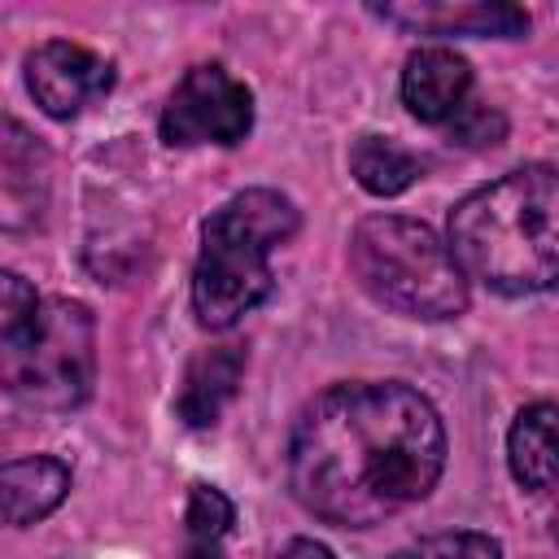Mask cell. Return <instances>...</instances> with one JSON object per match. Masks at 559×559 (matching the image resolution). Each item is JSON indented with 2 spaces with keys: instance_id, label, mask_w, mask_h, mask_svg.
Wrapping results in <instances>:
<instances>
[{
  "instance_id": "obj_1",
  "label": "cell",
  "mask_w": 559,
  "mask_h": 559,
  "mask_svg": "<svg viewBox=\"0 0 559 559\" xmlns=\"http://www.w3.org/2000/svg\"><path fill=\"white\" fill-rule=\"evenodd\" d=\"M441 467V415L402 380L332 384L301 406L288 432V489L336 528H371L406 511L432 493Z\"/></svg>"
},
{
  "instance_id": "obj_2",
  "label": "cell",
  "mask_w": 559,
  "mask_h": 559,
  "mask_svg": "<svg viewBox=\"0 0 559 559\" xmlns=\"http://www.w3.org/2000/svg\"><path fill=\"white\" fill-rule=\"evenodd\" d=\"M450 249L493 293L559 288V166H520L467 192L450 210Z\"/></svg>"
},
{
  "instance_id": "obj_3",
  "label": "cell",
  "mask_w": 559,
  "mask_h": 559,
  "mask_svg": "<svg viewBox=\"0 0 559 559\" xmlns=\"http://www.w3.org/2000/svg\"><path fill=\"white\" fill-rule=\"evenodd\" d=\"M301 227L297 205L275 188H245L223 201L201 227V253L192 266V310L205 328L227 332L275 288L271 249Z\"/></svg>"
},
{
  "instance_id": "obj_4",
  "label": "cell",
  "mask_w": 559,
  "mask_h": 559,
  "mask_svg": "<svg viewBox=\"0 0 559 559\" xmlns=\"http://www.w3.org/2000/svg\"><path fill=\"white\" fill-rule=\"evenodd\" d=\"M349 271L376 306L424 323L459 319L472 297L450 240L406 214L362 218L349 236Z\"/></svg>"
},
{
  "instance_id": "obj_5",
  "label": "cell",
  "mask_w": 559,
  "mask_h": 559,
  "mask_svg": "<svg viewBox=\"0 0 559 559\" xmlns=\"http://www.w3.org/2000/svg\"><path fill=\"white\" fill-rule=\"evenodd\" d=\"M0 376L35 411H74L96 376V323L83 301L52 297L17 332L0 336Z\"/></svg>"
},
{
  "instance_id": "obj_6",
  "label": "cell",
  "mask_w": 559,
  "mask_h": 559,
  "mask_svg": "<svg viewBox=\"0 0 559 559\" xmlns=\"http://www.w3.org/2000/svg\"><path fill=\"white\" fill-rule=\"evenodd\" d=\"M253 127V92L231 74L223 70L218 61H205V66H192L166 109H162V140L166 144H240Z\"/></svg>"
},
{
  "instance_id": "obj_7",
  "label": "cell",
  "mask_w": 559,
  "mask_h": 559,
  "mask_svg": "<svg viewBox=\"0 0 559 559\" xmlns=\"http://www.w3.org/2000/svg\"><path fill=\"white\" fill-rule=\"evenodd\" d=\"M367 9L411 35H476V39H520L528 35V13L515 0H367Z\"/></svg>"
},
{
  "instance_id": "obj_8",
  "label": "cell",
  "mask_w": 559,
  "mask_h": 559,
  "mask_svg": "<svg viewBox=\"0 0 559 559\" xmlns=\"http://www.w3.org/2000/svg\"><path fill=\"white\" fill-rule=\"evenodd\" d=\"M26 87L48 118H74L114 87V66L70 39H48L26 57Z\"/></svg>"
},
{
  "instance_id": "obj_9",
  "label": "cell",
  "mask_w": 559,
  "mask_h": 559,
  "mask_svg": "<svg viewBox=\"0 0 559 559\" xmlns=\"http://www.w3.org/2000/svg\"><path fill=\"white\" fill-rule=\"evenodd\" d=\"M472 92V66L454 48H419L402 66V105L419 122H450Z\"/></svg>"
},
{
  "instance_id": "obj_10",
  "label": "cell",
  "mask_w": 559,
  "mask_h": 559,
  "mask_svg": "<svg viewBox=\"0 0 559 559\" xmlns=\"http://www.w3.org/2000/svg\"><path fill=\"white\" fill-rule=\"evenodd\" d=\"M245 376V345H214L192 358L183 389L175 397V411L188 428H210L223 406L236 397V384Z\"/></svg>"
},
{
  "instance_id": "obj_11",
  "label": "cell",
  "mask_w": 559,
  "mask_h": 559,
  "mask_svg": "<svg viewBox=\"0 0 559 559\" xmlns=\"http://www.w3.org/2000/svg\"><path fill=\"white\" fill-rule=\"evenodd\" d=\"M0 489H4V524L26 528L61 507V498L70 493V467L52 454L9 459L0 472Z\"/></svg>"
},
{
  "instance_id": "obj_12",
  "label": "cell",
  "mask_w": 559,
  "mask_h": 559,
  "mask_svg": "<svg viewBox=\"0 0 559 559\" xmlns=\"http://www.w3.org/2000/svg\"><path fill=\"white\" fill-rule=\"evenodd\" d=\"M507 463L524 489H559V406L533 402L507 432Z\"/></svg>"
},
{
  "instance_id": "obj_13",
  "label": "cell",
  "mask_w": 559,
  "mask_h": 559,
  "mask_svg": "<svg viewBox=\"0 0 559 559\" xmlns=\"http://www.w3.org/2000/svg\"><path fill=\"white\" fill-rule=\"evenodd\" d=\"M419 157L402 148L397 140L384 135H362L349 148V175L371 192V197H397L419 179Z\"/></svg>"
},
{
  "instance_id": "obj_14",
  "label": "cell",
  "mask_w": 559,
  "mask_h": 559,
  "mask_svg": "<svg viewBox=\"0 0 559 559\" xmlns=\"http://www.w3.org/2000/svg\"><path fill=\"white\" fill-rule=\"evenodd\" d=\"M236 524V507L223 489L214 485H192L188 489V511H183V528L192 537V550H214L227 528Z\"/></svg>"
},
{
  "instance_id": "obj_15",
  "label": "cell",
  "mask_w": 559,
  "mask_h": 559,
  "mask_svg": "<svg viewBox=\"0 0 559 559\" xmlns=\"http://www.w3.org/2000/svg\"><path fill=\"white\" fill-rule=\"evenodd\" d=\"M35 314H39V293L17 271H4L0 275V336H17Z\"/></svg>"
},
{
  "instance_id": "obj_16",
  "label": "cell",
  "mask_w": 559,
  "mask_h": 559,
  "mask_svg": "<svg viewBox=\"0 0 559 559\" xmlns=\"http://www.w3.org/2000/svg\"><path fill=\"white\" fill-rule=\"evenodd\" d=\"M502 131H507V122H502L493 109H485V105H463V109L450 118V135H454L459 144H498Z\"/></svg>"
},
{
  "instance_id": "obj_17",
  "label": "cell",
  "mask_w": 559,
  "mask_h": 559,
  "mask_svg": "<svg viewBox=\"0 0 559 559\" xmlns=\"http://www.w3.org/2000/svg\"><path fill=\"white\" fill-rule=\"evenodd\" d=\"M415 550H424V555H502V542L489 533H432V537H419Z\"/></svg>"
},
{
  "instance_id": "obj_18",
  "label": "cell",
  "mask_w": 559,
  "mask_h": 559,
  "mask_svg": "<svg viewBox=\"0 0 559 559\" xmlns=\"http://www.w3.org/2000/svg\"><path fill=\"white\" fill-rule=\"evenodd\" d=\"M284 555H332V550H328L323 542H306V537H301V542H288Z\"/></svg>"
},
{
  "instance_id": "obj_19",
  "label": "cell",
  "mask_w": 559,
  "mask_h": 559,
  "mask_svg": "<svg viewBox=\"0 0 559 559\" xmlns=\"http://www.w3.org/2000/svg\"><path fill=\"white\" fill-rule=\"evenodd\" d=\"M188 4H210V0H188Z\"/></svg>"
}]
</instances>
